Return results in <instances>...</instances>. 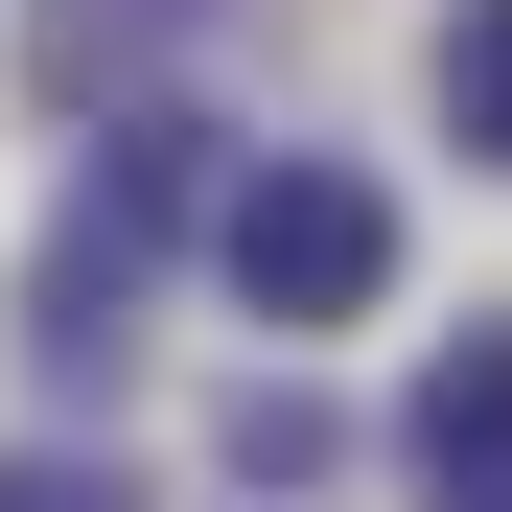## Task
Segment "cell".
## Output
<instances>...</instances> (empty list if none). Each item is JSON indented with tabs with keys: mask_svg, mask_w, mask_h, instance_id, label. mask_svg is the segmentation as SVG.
<instances>
[{
	"mask_svg": "<svg viewBox=\"0 0 512 512\" xmlns=\"http://www.w3.org/2000/svg\"><path fill=\"white\" fill-rule=\"evenodd\" d=\"M163 24H187V0H47V70H70V94H94V70H140Z\"/></svg>",
	"mask_w": 512,
	"mask_h": 512,
	"instance_id": "obj_5",
	"label": "cell"
},
{
	"mask_svg": "<svg viewBox=\"0 0 512 512\" xmlns=\"http://www.w3.org/2000/svg\"><path fill=\"white\" fill-rule=\"evenodd\" d=\"M0 512H140L117 466H0Z\"/></svg>",
	"mask_w": 512,
	"mask_h": 512,
	"instance_id": "obj_6",
	"label": "cell"
},
{
	"mask_svg": "<svg viewBox=\"0 0 512 512\" xmlns=\"http://www.w3.org/2000/svg\"><path fill=\"white\" fill-rule=\"evenodd\" d=\"M210 280L256 326H373L396 303V187L373 163H256V187L210 210Z\"/></svg>",
	"mask_w": 512,
	"mask_h": 512,
	"instance_id": "obj_2",
	"label": "cell"
},
{
	"mask_svg": "<svg viewBox=\"0 0 512 512\" xmlns=\"http://www.w3.org/2000/svg\"><path fill=\"white\" fill-rule=\"evenodd\" d=\"M419 466H443V512H489V489H512V326H466V350L419 373Z\"/></svg>",
	"mask_w": 512,
	"mask_h": 512,
	"instance_id": "obj_3",
	"label": "cell"
},
{
	"mask_svg": "<svg viewBox=\"0 0 512 512\" xmlns=\"http://www.w3.org/2000/svg\"><path fill=\"white\" fill-rule=\"evenodd\" d=\"M187 210H233V187H210V140H187V117H117L94 210H70V233H47V280H24V350H47V373H117V350H140V280H163V233H187Z\"/></svg>",
	"mask_w": 512,
	"mask_h": 512,
	"instance_id": "obj_1",
	"label": "cell"
},
{
	"mask_svg": "<svg viewBox=\"0 0 512 512\" xmlns=\"http://www.w3.org/2000/svg\"><path fill=\"white\" fill-rule=\"evenodd\" d=\"M489 512H512V489H489Z\"/></svg>",
	"mask_w": 512,
	"mask_h": 512,
	"instance_id": "obj_7",
	"label": "cell"
},
{
	"mask_svg": "<svg viewBox=\"0 0 512 512\" xmlns=\"http://www.w3.org/2000/svg\"><path fill=\"white\" fill-rule=\"evenodd\" d=\"M443 117L512 163V0H466V24H443Z\"/></svg>",
	"mask_w": 512,
	"mask_h": 512,
	"instance_id": "obj_4",
	"label": "cell"
}]
</instances>
